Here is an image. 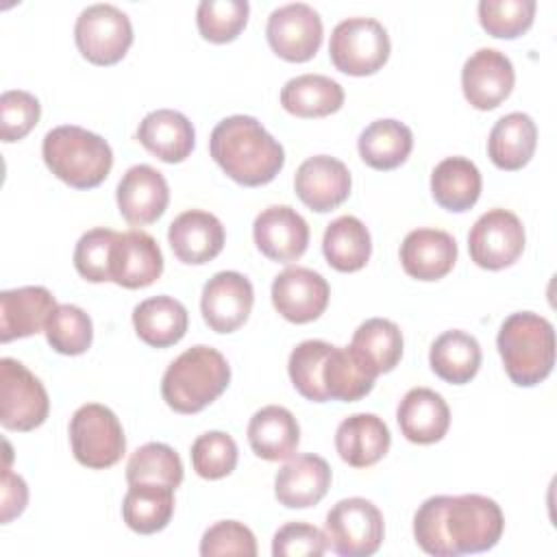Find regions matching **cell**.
<instances>
[{"label": "cell", "instance_id": "obj_1", "mask_svg": "<svg viewBox=\"0 0 557 557\" xmlns=\"http://www.w3.org/2000/svg\"><path fill=\"white\" fill-rule=\"evenodd\" d=\"M505 516L496 500L481 494L431 496L413 516V537L433 557L483 553L498 544Z\"/></svg>", "mask_w": 557, "mask_h": 557}, {"label": "cell", "instance_id": "obj_2", "mask_svg": "<svg viewBox=\"0 0 557 557\" xmlns=\"http://www.w3.org/2000/svg\"><path fill=\"white\" fill-rule=\"evenodd\" d=\"M209 152L222 172L244 187H259L281 172L283 146L250 115H231L215 124Z\"/></svg>", "mask_w": 557, "mask_h": 557}, {"label": "cell", "instance_id": "obj_3", "mask_svg": "<svg viewBox=\"0 0 557 557\" xmlns=\"http://www.w3.org/2000/svg\"><path fill=\"white\" fill-rule=\"evenodd\" d=\"M231 381V366L211 346L198 344L181 352L161 379V396L176 413H198L211 405Z\"/></svg>", "mask_w": 557, "mask_h": 557}, {"label": "cell", "instance_id": "obj_4", "mask_svg": "<svg viewBox=\"0 0 557 557\" xmlns=\"http://www.w3.org/2000/svg\"><path fill=\"white\" fill-rule=\"evenodd\" d=\"M496 346L507 376L520 387H533L553 372L555 331L540 313L518 311L505 318Z\"/></svg>", "mask_w": 557, "mask_h": 557}, {"label": "cell", "instance_id": "obj_5", "mask_svg": "<svg viewBox=\"0 0 557 557\" xmlns=\"http://www.w3.org/2000/svg\"><path fill=\"white\" fill-rule=\"evenodd\" d=\"M41 157L48 170L74 189L98 187L113 165V150L107 139L74 124L48 131Z\"/></svg>", "mask_w": 557, "mask_h": 557}, {"label": "cell", "instance_id": "obj_6", "mask_svg": "<svg viewBox=\"0 0 557 557\" xmlns=\"http://www.w3.org/2000/svg\"><path fill=\"white\" fill-rule=\"evenodd\" d=\"M70 444L74 459L91 470L115 466L126 450V437L117 416L100 403H87L74 411L70 420Z\"/></svg>", "mask_w": 557, "mask_h": 557}, {"label": "cell", "instance_id": "obj_7", "mask_svg": "<svg viewBox=\"0 0 557 557\" xmlns=\"http://www.w3.org/2000/svg\"><path fill=\"white\" fill-rule=\"evenodd\" d=\"M324 535L331 550L342 557L374 555L385 535L383 513L368 498H342L326 513Z\"/></svg>", "mask_w": 557, "mask_h": 557}, {"label": "cell", "instance_id": "obj_8", "mask_svg": "<svg viewBox=\"0 0 557 557\" xmlns=\"http://www.w3.org/2000/svg\"><path fill=\"white\" fill-rule=\"evenodd\" d=\"M389 35L381 22L372 17L342 20L329 41L333 65L350 76H370L389 59Z\"/></svg>", "mask_w": 557, "mask_h": 557}, {"label": "cell", "instance_id": "obj_9", "mask_svg": "<svg viewBox=\"0 0 557 557\" xmlns=\"http://www.w3.org/2000/svg\"><path fill=\"white\" fill-rule=\"evenodd\" d=\"M50 400L44 383L17 359H0V422L9 431H33L48 418Z\"/></svg>", "mask_w": 557, "mask_h": 557}, {"label": "cell", "instance_id": "obj_10", "mask_svg": "<svg viewBox=\"0 0 557 557\" xmlns=\"http://www.w3.org/2000/svg\"><path fill=\"white\" fill-rule=\"evenodd\" d=\"M78 52L94 65H113L133 44L128 15L113 4H91L81 11L74 26Z\"/></svg>", "mask_w": 557, "mask_h": 557}, {"label": "cell", "instance_id": "obj_11", "mask_svg": "<svg viewBox=\"0 0 557 557\" xmlns=\"http://www.w3.org/2000/svg\"><path fill=\"white\" fill-rule=\"evenodd\" d=\"M524 242V226L516 213L507 209H490L470 228L468 250L479 268L503 270L518 261Z\"/></svg>", "mask_w": 557, "mask_h": 557}, {"label": "cell", "instance_id": "obj_12", "mask_svg": "<svg viewBox=\"0 0 557 557\" xmlns=\"http://www.w3.org/2000/svg\"><path fill=\"white\" fill-rule=\"evenodd\" d=\"M322 35L318 11L305 2H289L274 9L265 26V37L274 54L292 63H302L315 57Z\"/></svg>", "mask_w": 557, "mask_h": 557}, {"label": "cell", "instance_id": "obj_13", "mask_svg": "<svg viewBox=\"0 0 557 557\" xmlns=\"http://www.w3.org/2000/svg\"><path fill=\"white\" fill-rule=\"evenodd\" d=\"M331 287L326 278L309 268H285L274 276L272 305L294 324H307L318 320L329 305Z\"/></svg>", "mask_w": 557, "mask_h": 557}, {"label": "cell", "instance_id": "obj_14", "mask_svg": "<svg viewBox=\"0 0 557 557\" xmlns=\"http://www.w3.org/2000/svg\"><path fill=\"white\" fill-rule=\"evenodd\" d=\"M252 302H255L252 283L244 274L226 270V272L213 274L205 283L200 311L211 331L233 333L248 320Z\"/></svg>", "mask_w": 557, "mask_h": 557}, {"label": "cell", "instance_id": "obj_15", "mask_svg": "<svg viewBox=\"0 0 557 557\" xmlns=\"http://www.w3.org/2000/svg\"><path fill=\"white\" fill-rule=\"evenodd\" d=\"M516 72L500 50L479 48L472 52L461 70V89L466 100L479 109H496L513 89Z\"/></svg>", "mask_w": 557, "mask_h": 557}, {"label": "cell", "instance_id": "obj_16", "mask_svg": "<svg viewBox=\"0 0 557 557\" xmlns=\"http://www.w3.org/2000/svg\"><path fill=\"white\" fill-rule=\"evenodd\" d=\"M117 209L133 226L157 222L170 202L165 176L148 163L133 165L117 183Z\"/></svg>", "mask_w": 557, "mask_h": 557}, {"label": "cell", "instance_id": "obj_17", "mask_svg": "<svg viewBox=\"0 0 557 557\" xmlns=\"http://www.w3.org/2000/svg\"><path fill=\"white\" fill-rule=\"evenodd\" d=\"M350 172L348 168L329 154H315L300 163L294 176L296 196L318 213L337 209L350 196Z\"/></svg>", "mask_w": 557, "mask_h": 557}, {"label": "cell", "instance_id": "obj_18", "mask_svg": "<svg viewBox=\"0 0 557 557\" xmlns=\"http://www.w3.org/2000/svg\"><path fill=\"white\" fill-rule=\"evenodd\" d=\"M252 237L261 255L278 263H289L305 255L309 246V226L296 209L274 205L255 218Z\"/></svg>", "mask_w": 557, "mask_h": 557}, {"label": "cell", "instance_id": "obj_19", "mask_svg": "<svg viewBox=\"0 0 557 557\" xmlns=\"http://www.w3.org/2000/svg\"><path fill=\"white\" fill-rule=\"evenodd\" d=\"M163 272L159 244L146 231H124L115 235L111 250V281L126 289L152 285Z\"/></svg>", "mask_w": 557, "mask_h": 557}, {"label": "cell", "instance_id": "obj_20", "mask_svg": "<svg viewBox=\"0 0 557 557\" xmlns=\"http://www.w3.org/2000/svg\"><path fill=\"white\" fill-rule=\"evenodd\" d=\"M168 242L178 261L202 265L222 252L224 226L213 213L189 209L172 220Z\"/></svg>", "mask_w": 557, "mask_h": 557}, {"label": "cell", "instance_id": "obj_21", "mask_svg": "<svg viewBox=\"0 0 557 557\" xmlns=\"http://www.w3.org/2000/svg\"><path fill=\"white\" fill-rule=\"evenodd\" d=\"M54 309V296L41 285L4 289L0 294V342L7 344L46 331Z\"/></svg>", "mask_w": 557, "mask_h": 557}, {"label": "cell", "instance_id": "obj_22", "mask_svg": "<svg viewBox=\"0 0 557 557\" xmlns=\"http://www.w3.org/2000/svg\"><path fill=\"white\" fill-rule=\"evenodd\" d=\"M331 487V466L320 455H298L274 476V496L287 509L318 505Z\"/></svg>", "mask_w": 557, "mask_h": 557}, {"label": "cell", "instance_id": "obj_23", "mask_svg": "<svg viewBox=\"0 0 557 557\" xmlns=\"http://www.w3.org/2000/svg\"><path fill=\"white\" fill-rule=\"evenodd\" d=\"M457 261V242L440 228H416L400 244L403 270L418 281L444 278Z\"/></svg>", "mask_w": 557, "mask_h": 557}, {"label": "cell", "instance_id": "obj_24", "mask_svg": "<svg viewBox=\"0 0 557 557\" xmlns=\"http://www.w3.org/2000/svg\"><path fill=\"white\" fill-rule=\"evenodd\" d=\"M392 444L387 424L374 413H352L335 431V448L352 468H370L381 461Z\"/></svg>", "mask_w": 557, "mask_h": 557}, {"label": "cell", "instance_id": "obj_25", "mask_svg": "<svg viewBox=\"0 0 557 557\" xmlns=\"http://www.w3.org/2000/svg\"><path fill=\"white\" fill-rule=\"evenodd\" d=\"M396 420L400 433L409 442L435 444L450 426V409L437 392L429 387H413L398 403Z\"/></svg>", "mask_w": 557, "mask_h": 557}, {"label": "cell", "instance_id": "obj_26", "mask_svg": "<svg viewBox=\"0 0 557 557\" xmlns=\"http://www.w3.org/2000/svg\"><path fill=\"white\" fill-rule=\"evenodd\" d=\"M139 144L165 163L185 161L196 144L191 122L174 109L150 111L137 126Z\"/></svg>", "mask_w": 557, "mask_h": 557}, {"label": "cell", "instance_id": "obj_27", "mask_svg": "<svg viewBox=\"0 0 557 557\" xmlns=\"http://www.w3.org/2000/svg\"><path fill=\"white\" fill-rule=\"evenodd\" d=\"M248 442L257 457L265 461L289 459L300 442V426L294 413L281 405H268L252 413Z\"/></svg>", "mask_w": 557, "mask_h": 557}, {"label": "cell", "instance_id": "obj_28", "mask_svg": "<svg viewBox=\"0 0 557 557\" xmlns=\"http://www.w3.org/2000/svg\"><path fill=\"white\" fill-rule=\"evenodd\" d=\"M376 370L350 346H331L322 363V387L329 400L355 403L368 396L376 381Z\"/></svg>", "mask_w": 557, "mask_h": 557}, {"label": "cell", "instance_id": "obj_29", "mask_svg": "<svg viewBox=\"0 0 557 557\" xmlns=\"http://www.w3.org/2000/svg\"><path fill=\"white\" fill-rule=\"evenodd\" d=\"M537 146V126L531 115L513 111L503 115L490 131L487 154L500 170L516 172L524 168Z\"/></svg>", "mask_w": 557, "mask_h": 557}, {"label": "cell", "instance_id": "obj_30", "mask_svg": "<svg viewBox=\"0 0 557 557\" xmlns=\"http://www.w3.org/2000/svg\"><path fill=\"white\" fill-rule=\"evenodd\" d=\"M187 309L172 296H152L133 309L137 337L152 348H168L187 333Z\"/></svg>", "mask_w": 557, "mask_h": 557}, {"label": "cell", "instance_id": "obj_31", "mask_svg": "<svg viewBox=\"0 0 557 557\" xmlns=\"http://www.w3.org/2000/svg\"><path fill=\"white\" fill-rule=\"evenodd\" d=\"M281 104L296 117H326L342 109L344 89L324 74H300L283 85Z\"/></svg>", "mask_w": 557, "mask_h": 557}, {"label": "cell", "instance_id": "obj_32", "mask_svg": "<svg viewBox=\"0 0 557 557\" xmlns=\"http://www.w3.org/2000/svg\"><path fill=\"white\" fill-rule=\"evenodd\" d=\"M431 194L446 211H468L481 196V172L466 157H446L431 174Z\"/></svg>", "mask_w": 557, "mask_h": 557}, {"label": "cell", "instance_id": "obj_33", "mask_svg": "<svg viewBox=\"0 0 557 557\" xmlns=\"http://www.w3.org/2000/svg\"><path fill=\"white\" fill-rule=\"evenodd\" d=\"M357 148L366 165L374 170H394L411 154L413 135L411 128L398 120H374L361 131Z\"/></svg>", "mask_w": 557, "mask_h": 557}, {"label": "cell", "instance_id": "obj_34", "mask_svg": "<svg viewBox=\"0 0 557 557\" xmlns=\"http://www.w3.org/2000/svg\"><path fill=\"white\" fill-rule=\"evenodd\" d=\"M174 513V487L161 483H131L122 500V518L135 533L150 535L168 527Z\"/></svg>", "mask_w": 557, "mask_h": 557}, {"label": "cell", "instance_id": "obj_35", "mask_svg": "<svg viewBox=\"0 0 557 557\" xmlns=\"http://www.w3.org/2000/svg\"><path fill=\"white\" fill-rule=\"evenodd\" d=\"M431 370L446 383L463 385L481 368V346L474 335L453 329L444 331L429 352Z\"/></svg>", "mask_w": 557, "mask_h": 557}, {"label": "cell", "instance_id": "obj_36", "mask_svg": "<svg viewBox=\"0 0 557 557\" xmlns=\"http://www.w3.org/2000/svg\"><path fill=\"white\" fill-rule=\"evenodd\" d=\"M322 252L337 272H357L368 263L372 252L370 231L359 218L342 215L326 226Z\"/></svg>", "mask_w": 557, "mask_h": 557}, {"label": "cell", "instance_id": "obj_37", "mask_svg": "<svg viewBox=\"0 0 557 557\" xmlns=\"http://www.w3.org/2000/svg\"><path fill=\"white\" fill-rule=\"evenodd\" d=\"M350 348L368 361L376 374H385L392 372L403 357V333L392 320L370 318L352 333Z\"/></svg>", "mask_w": 557, "mask_h": 557}, {"label": "cell", "instance_id": "obj_38", "mask_svg": "<svg viewBox=\"0 0 557 557\" xmlns=\"http://www.w3.org/2000/svg\"><path fill=\"white\" fill-rule=\"evenodd\" d=\"M126 481L131 483H161L178 487L183 483V461L178 453L161 442L139 446L126 463Z\"/></svg>", "mask_w": 557, "mask_h": 557}, {"label": "cell", "instance_id": "obj_39", "mask_svg": "<svg viewBox=\"0 0 557 557\" xmlns=\"http://www.w3.org/2000/svg\"><path fill=\"white\" fill-rule=\"evenodd\" d=\"M46 339L59 355H83L94 339L91 318L76 305H57L46 324Z\"/></svg>", "mask_w": 557, "mask_h": 557}, {"label": "cell", "instance_id": "obj_40", "mask_svg": "<svg viewBox=\"0 0 557 557\" xmlns=\"http://www.w3.org/2000/svg\"><path fill=\"white\" fill-rule=\"evenodd\" d=\"M333 344L324 339H305L300 342L287 361V372L298 389L311 403H326V392L322 387V363Z\"/></svg>", "mask_w": 557, "mask_h": 557}, {"label": "cell", "instance_id": "obj_41", "mask_svg": "<svg viewBox=\"0 0 557 557\" xmlns=\"http://www.w3.org/2000/svg\"><path fill=\"white\" fill-rule=\"evenodd\" d=\"M250 4L246 0H202L196 11L200 35L211 44L233 41L246 26Z\"/></svg>", "mask_w": 557, "mask_h": 557}, {"label": "cell", "instance_id": "obj_42", "mask_svg": "<svg viewBox=\"0 0 557 557\" xmlns=\"http://www.w3.org/2000/svg\"><path fill=\"white\" fill-rule=\"evenodd\" d=\"M535 7V0H481L479 22L487 35L513 39L531 28Z\"/></svg>", "mask_w": 557, "mask_h": 557}, {"label": "cell", "instance_id": "obj_43", "mask_svg": "<svg viewBox=\"0 0 557 557\" xmlns=\"http://www.w3.org/2000/svg\"><path fill=\"white\" fill-rule=\"evenodd\" d=\"M237 444L224 431H207L191 444V466L198 476L215 481L228 476L237 466Z\"/></svg>", "mask_w": 557, "mask_h": 557}, {"label": "cell", "instance_id": "obj_44", "mask_svg": "<svg viewBox=\"0 0 557 557\" xmlns=\"http://www.w3.org/2000/svg\"><path fill=\"white\" fill-rule=\"evenodd\" d=\"M115 231L98 226L81 235L74 248V268L89 283L111 281V250Z\"/></svg>", "mask_w": 557, "mask_h": 557}, {"label": "cell", "instance_id": "obj_45", "mask_svg": "<svg viewBox=\"0 0 557 557\" xmlns=\"http://www.w3.org/2000/svg\"><path fill=\"white\" fill-rule=\"evenodd\" d=\"M39 100L22 89H9L0 96V137L2 141L24 139L39 122Z\"/></svg>", "mask_w": 557, "mask_h": 557}, {"label": "cell", "instance_id": "obj_46", "mask_svg": "<svg viewBox=\"0 0 557 557\" xmlns=\"http://www.w3.org/2000/svg\"><path fill=\"white\" fill-rule=\"evenodd\" d=\"M200 555L202 557H218V555L255 557L257 540L246 524L237 520H220L202 533Z\"/></svg>", "mask_w": 557, "mask_h": 557}, {"label": "cell", "instance_id": "obj_47", "mask_svg": "<svg viewBox=\"0 0 557 557\" xmlns=\"http://www.w3.org/2000/svg\"><path fill=\"white\" fill-rule=\"evenodd\" d=\"M329 548L324 531L309 522H287L272 537L274 557H318Z\"/></svg>", "mask_w": 557, "mask_h": 557}, {"label": "cell", "instance_id": "obj_48", "mask_svg": "<svg viewBox=\"0 0 557 557\" xmlns=\"http://www.w3.org/2000/svg\"><path fill=\"white\" fill-rule=\"evenodd\" d=\"M7 446V459L2 468V524L11 522L15 516H20L26 509L28 503V487L20 474L11 470V446Z\"/></svg>", "mask_w": 557, "mask_h": 557}]
</instances>
